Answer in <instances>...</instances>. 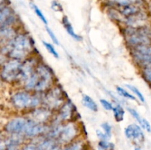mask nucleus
<instances>
[{
	"mask_svg": "<svg viewBox=\"0 0 151 150\" xmlns=\"http://www.w3.org/2000/svg\"><path fill=\"white\" fill-rule=\"evenodd\" d=\"M16 21V17L13 10L9 7L4 6L1 7L0 12V23L1 27H7Z\"/></svg>",
	"mask_w": 151,
	"mask_h": 150,
	"instance_id": "9b49d317",
	"label": "nucleus"
},
{
	"mask_svg": "<svg viewBox=\"0 0 151 150\" xmlns=\"http://www.w3.org/2000/svg\"><path fill=\"white\" fill-rule=\"evenodd\" d=\"M82 102L85 107H86L87 108L89 109V110H92V111L96 112L98 110V106H97V103L93 100V99L91 97H90L88 95H83L82 97Z\"/></svg>",
	"mask_w": 151,
	"mask_h": 150,
	"instance_id": "f3484780",
	"label": "nucleus"
},
{
	"mask_svg": "<svg viewBox=\"0 0 151 150\" xmlns=\"http://www.w3.org/2000/svg\"><path fill=\"white\" fill-rule=\"evenodd\" d=\"M77 135V128L75 125L72 123H69L60 127L58 134V139L59 142L62 144L70 142L74 139Z\"/></svg>",
	"mask_w": 151,
	"mask_h": 150,
	"instance_id": "0eeeda50",
	"label": "nucleus"
},
{
	"mask_svg": "<svg viewBox=\"0 0 151 150\" xmlns=\"http://www.w3.org/2000/svg\"><path fill=\"white\" fill-rule=\"evenodd\" d=\"M44 101L50 108H58L63 102V92L60 88H55L47 94L44 98Z\"/></svg>",
	"mask_w": 151,
	"mask_h": 150,
	"instance_id": "6e6552de",
	"label": "nucleus"
},
{
	"mask_svg": "<svg viewBox=\"0 0 151 150\" xmlns=\"http://www.w3.org/2000/svg\"><path fill=\"white\" fill-rule=\"evenodd\" d=\"M150 36H151V31H150Z\"/></svg>",
	"mask_w": 151,
	"mask_h": 150,
	"instance_id": "473e14b6",
	"label": "nucleus"
},
{
	"mask_svg": "<svg viewBox=\"0 0 151 150\" xmlns=\"http://www.w3.org/2000/svg\"><path fill=\"white\" fill-rule=\"evenodd\" d=\"M128 111H129V113L132 115L133 117H134V119H135L139 123V124L141 125L142 127L144 128L145 129H146L147 132H151V126L148 121L146 120L145 119L142 117V116L139 114L138 112H137L136 110H134V109L128 108Z\"/></svg>",
	"mask_w": 151,
	"mask_h": 150,
	"instance_id": "ddd939ff",
	"label": "nucleus"
},
{
	"mask_svg": "<svg viewBox=\"0 0 151 150\" xmlns=\"http://www.w3.org/2000/svg\"><path fill=\"white\" fill-rule=\"evenodd\" d=\"M11 101L13 105L17 109H24L38 106L41 99L38 96L31 95L24 91L17 92L12 96Z\"/></svg>",
	"mask_w": 151,
	"mask_h": 150,
	"instance_id": "39448f33",
	"label": "nucleus"
},
{
	"mask_svg": "<svg viewBox=\"0 0 151 150\" xmlns=\"http://www.w3.org/2000/svg\"><path fill=\"white\" fill-rule=\"evenodd\" d=\"M23 150H37V147L34 145H28Z\"/></svg>",
	"mask_w": 151,
	"mask_h": 150,
	"instance_id": "7c9ffc66",
	"label": "nucleus"
},
{
	"mask_svg": "<svg viewBox=\"0 0 151 150\" xmlns=\"http://www.w3.org/2000/svg\"><path fill=\"white\" fill-rule=\"evenodd\" d=\"M52 81L53 74L50 69L44 65H39L25 82V87L28 90L42 92L51 86Z\"/></svg>",
	"mask_w": 151,
	"mask_h": 150,
	"instance_id": "f257e3e1",
	"label": "nucleus"
},
{
	"mask_svg": "<svg viewBox=\"0 0 151 150\" xmlns=\"http://www.w3.org/2000/svg\"><path fill=\"white\" fill-rule=\"evenodd\" d=\"M83 142L78 141V142L72 144L70 146L65 148L63 150H83Z\"/></svg>",
	"mask_w": 151,
	"mask_h": 150,
	"instance_id": "393cba45",
	"label": "nucleus"
},
{
	"mask_svg": "<svg viewBox=\"0 0 151 150\" xmlns=\"http://www.w3.org/2000/svg\"><path fill=\"white\" fill-rule=\"evenodd\" d=\"M45 131V126L42 124L36 123L32 120H29L24 131V135L27 137H35Z\"/></svg>",
	"mask_w": 151,
	"mask_h": 150,
	"instance_id": "f8f14e48",
	"label": "nucleus"
},
{
	"mask_svg": "<svg viewBox=\"0 0 151 150\" xmlns=\"http://www.w3.org/2000/svg\"><path fill=\"white\" fill-rule=\"evenodd\" d=\"M116 91H117L118 94H119L121 96L124 97V98L128 99L136 100V98L132 95V94H131L130 93H128V91H126L125 90H124L123 88H121V87L117 86L116 87Z\"/></svg>",
	"mask_w": 151,
	"mask_h": 150,
	"instance_id": "4be33fe9",
	"label": "nucleus"
},
{
	"mask_svg": "<svg viewBox=\"0 0 151 150\" xmlns=\"http://www.w3.org/2000/svg\"><path fill=\"white\" fill-rule=\"evenodd\" d=\"M46 30H47V33H48V35H49V36L50 37V38H51L52 41H53V43H55V44L58 45L59 42H58V41L57 37L55 36V35L54 34V32L52 31V29H50L49 27H47V28H46Z\"/></svg>",
	"mask_w": 151,
	"mask_h": 150,
	"instance_id": "c85d7f7f",
	"label": "nucleus"
},
{
	"mask_svg": "<svg viewBox=\"0 0 151 150\" xmlns=\"http://www.w3.org/2000/svg\"><path fill=\"white\" fill-rule=\"evenodd\" d=\"M31 47L32 44L29 37L25 35H18L9 44L3 46L1 51H5L12 58L20 60L27 55Z\"/></svg>",
	"mask_w": 151,
	"mask_h": 150,
	"instance_id": "f03ea898",
	"label": "nucleus"
},
{
	"mask_svg": "<svg viewBox=\"0 0 151 150\" xmlns=\"http://www.w3.org/2000/svg\"><path fill=\"white\" fill-rule=\"evenodd\" d=\"M32 121L36 123L42 124L50 117V112L47 110H35L32 113Z\"/></svg>",
	"mask_w": 151,
	"mask_h": 150,
	"instance_id": "4468645a",
	"label": "nucleus"
},
{
	"mask_svg": "<svg viewBox=\"0 0 151 150\" xmlns=\"http://www.w3.org/2000/svg\"><path fill=\"white\" fill-rule=\"evenodd\" d=\"M31 6H32V8L34 10V12L35 13V14L37 15V16H38L40 19H41V21L44 22L45 24H47V23H48V22H47V19H46V17L44 16V15L43 14V13L41 12V10L38 8V6L35 5V4H33V3H31Z\"/></svg>",
	"mask_w": 151,
	"mask_h": 150,
	"instance_id": "412c9836",
	"label": "nucleus"
},
{
	"mask_svg": "<svg viewBox=\"0 0 151 150\" xmlns=\"http://www.w3.org/2000/svg\"><path fill=\"white\" fill-rule=\"evenodd\" d=\"M62 22H63V26H64V28L66 29V32H68V34H69L71 37H72V38H73L74 39L76 40V41H81V40H82V38H81L80 35H77L75 32L73 27H72V25L71 24L70 21H69V19H68V18L66 17V16H64V17L63 18Z\"/></svg>",
	"mask_w": 151,
	"mask_h": 150,
	"instance_id": "dca6fc26",
	"label": "nucleus"
},
{
	"mask_svg": "<svg viewBox=\"0 0 151 150\" xmlns=\"http://www.w3.org/2000/svg\"><path fill=\"white\" fill-rule=\"evenodd\" d=\"M134 150H141V149L138 148V147H137V148H135V149H134Z\"/></svg>",
	"mask_w": 151,
	"mask_h": 150,
	"instance_id": "2f4dec72",
	"label": "nucleus"
},
{
	"mask_svg": "<svg viewBox=\"0 0 151 150\" xmlns=\"http://www.w3.org/2000/svg\"><path fill=\"white\" fill-rule=\"evenodd\" d=\"M100 103H101V105L104 107V109H106V110H113L114 106L112 105L111 103L109 102V101L106 99H100Z\"/></svg>",
	"mask_w": 151,
	"mask_h": 150,
	"instance_id": "cd10ccee",
	"label": "nucleus"
},
{
	"mask_svg": "<svg viewBox=\"0 0 151 150\" xmlns=\"http://www.w3.org/2000/svg\"><path fill=\"white\" fill-rule=\"evenodd\" d=\"M101 127L103 128L104 133L110 138L111 136V125L107 122H105V123L102 124Z\"/></svg>",
	"mask_w": 151,
	"mask_h": 150,
	"instance_id": "a878e982",
	"label": "nucleus"
},
{
	"mask_svg": "<svg viewBox=\"0 0 151 150\" xmlns=\"http://www.w3.org/2000/svg\"><path fill=\"white\" fill-rule=\"evenodd\" d=\"M114 116L115 120L117 122L122 121L124 119V115H125V110L123 107L120 104H116L113 109Z\"/></svg>",
	"mask_w": 151,
	"mask_h": 150,
	"instance_id": "6ab92c4d",
	"label": "nucleus"
},
{
	"mask_svg": "<svg viewBox=\"0 0 151 150\" xmlns=\"http://www.w3.org/2000/svg\"><path fill=\"white\" fill-rule=\"evenodd\" d=\"M126 41L133 48L146 44H151L150 31L144 28H130L126 32Z\"/></svg>",
	"mask_w": 151,
	"mask_h": 150,
	"instance_id": "7ed1b4c3",
	"label": "nucleus"
},
{
	"mask_svg": "<svg viewBox=\"0 0 151 150\" xmlns=\"http://www.w3.org/2000/svg\"><path fill=\"white\" fill-rule=\"evenodd\" d=\"M23 63L18 59H13L7 61L1 69V76L5 82H14L20 80Z\"/></svg>",
	"mask_w": 151,
	"mask_h": 150,
	"instance_id": "20e7f679",
	"label": "nucleus"
},
{
	"mask_svg": "<svg viewBox=\"0 0 151 150\" xmlns=\"http://www.w3.org/2000/svg\"><path fill=\"white\" fill-rule=\"evenodd\" d=\"M72 113H73L72 104L70 101H68L62 106L61 109L60 110V118L62 120H69L72 117Z\"/></svg>",
	"mask_w": 151,
	"mask_h": 150,
	"instance_id": "2eb2a0df",
	"label": "nucleus"
},
{
	"mask_svg": "<svg viewBox=\"0 0 151 150\" xmlns=\"http://www.w3.org/2000/svg\"><path fill=\"white\" fill-rule=\"evenodd\" d=\"M29 120L24 118L17 117L10 120L4 126L6 132L10 134H21L24 133L26 129Z\"/></svg>",
	"mask_w": 151,
	"mask_h": 150,
	"instance_id": "423d86ee",
	"label": "nucleus"
},
{
	"mask_svg": "<svg viewBox=\"0 0 151 150\" xmlns=\"http://www.w3.org/2000/svg\"><path fill=\"white\" fill-rule=\"evenodd\" d=\"M43 44H44V47L47 49V51H48L50 54H52L53 57H55V58H58V53L57 52V51H56V49H55V47L53 46L51 44L46 42V41H43Z\"/></svg>",
	"mask_w": 151,
	"mask_h": 150,
	"instance_id": "b1692460",
	"label": "nucleus"
},
{
	"mask_svg": "<svg viewBox=\"0 0 151 150\" xmlns=\"http://www.w3.org/2000/svg\"><path fill=\"white\" fill-rule=\"evenodd\" d=\"M132 54L135 62L139 65L145 59L151 56V44L134 47L132 50Z\"/></svg>",
	"mask_w": 151,
	"mask_h": 150,
	"instance_id": "1a4fd4ad",
	"label": "nucleus"
},
{
	"mask_svg": "<svg viewBox=\"0 0 151 150\" xmlns=\"http://www.w3.org/2000/svg\"><path fill=\"white\" fill-rule=\"evenodd\" d=\"M112 3L118 8L133 4L139 5L142 3V0H112Z\"/></svg>",
	"mask_w": 151,
	"mask_h": 150,
	"instance_id": "a211bd4d",
	"label": "nucleus"
},
{
	"mask_svg": "<svg viewBox=\"0 0 151 150\" xmlns=\"http://www.w3.org/2000/svg\"><path fill=\"white\" fill-rule=\"evenodd\" d=\"M98 150H114V144L108 141H100L97 145Z\"/></svg>",
	"mask_w": 151,
	"mask_h": 150,
	"instance_id": "aec40b11",
	"label": "nucleus"
},
{
	"mask_svg": "<svg viewBox=\"0 0 151 150\" xmlns=\"http://www.w3.org/2000/svg\"><path fill=\"white\" fill-rule=\"evenodd\" d=\"M52 9L55 11H62L63 10V8H62L60 3L56 1H53L52 2Z\"/></svg>",
	"mask_w": 151,
	"mask_h": 150,
	"instance_id": "c756f323",
	"label": "nucleus"
},
{
	"mask_svg": "<svg viewBox=\"0 0 151 150\" xmlns=\"http://www.w3.org/2000/svg\"><path fill=\"white\" fill-rule=\"evenodd\" d=\"M126 87L128 88H129V89L131 90L132 92H134V94H136V96L138 97V99L140 100V101H142V102H144L145 101L144 96H143V94H142L141 91H140L137 88V87L134 86V85H126Z\"/></svg>",
	"mask_w": 151,
	"mask_h": 150,
	"instance_id": "5701e85b",
	"label": "nucleus"
},
{
	"mask_svg": "<svg viewBox=\"0 0 151 150\" xmlns=\"http://www.w3.org/2000/svg\"><path fill=\"white\" fill-rule=\"evenodd\" d=\"M125 136L128 139L135 141H142L144 139V133L142 128L136 124H130L125 129Z\"/></svg>",
	"mask_w": 151,
	"mask_h": 150,
	"instance_id": "9d476101",
	"label": "nucleus"
},
{
	"mask_svg": "<svg viewBox=\"0 0 151 150\" xmlns=\"http://www.w3.org/2000/svg\"><path fill=\"white\" fill-rule=\"evenodd\" d=\"M142 74L145 80L151 83V67L144 68L142 71Z\"/></svg>",
	"mask_w": 151,
	"mask_h": 150,
	"instance_id": "bb28decb",
	"label": "nucleus"
}]
</instances>
